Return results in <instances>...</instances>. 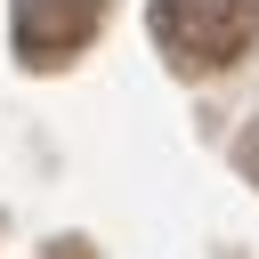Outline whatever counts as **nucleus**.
Returning a JSON list of instances; mask_svg holds the SVG:
<instances>
[{
	"mask_svg": "<svg viewBox=\"0 0 259 259\" xmlns=\"http://www.w3.org/2000/svg\"><path fill=\"white\" fill-rule=\"evenodd\" d=\"M154 40L178 73H227L259 40V0H154Z\"/></svg>",
	"mask_w": 259,
	"mask_h": 259,
	"instance_id": "f257e3e1",
	"label": "nucleus"
},
{
	"mask_svg": "<svg viewBox=\"0 0 259 259\" xmlns=\"http://www.w3.org/2000/svg\"><path fill=\"white\" fill-rule=\"evenodd\" d=\"M105 24V0H16V57L32 73L73 65Z\"/></svg>",
	"mask_w": 259,
	"mask_h": 259,
	"instance_id": "f03ea898",
	"label": "nucleus"
},
{
	"mask_svg": "<svg viewBox=\"0 0 259 259\" xmlns=\"http://www.w3.org/2000/svg\"><path fill=\"white\" fill-rule=\"evenodd\" d=\"M235 162H243V170H251V178H259V121H251V130H243V146H235Z\"/></svg>",
	"mask_w": 259,
	"mask_h": 259,
	"instance_id": "7ed1b4c3",
	"label": "nucleus"
},
{
	"mask_svg": "<svg viewBox=\"0 0 259 259\" xmlns=\"http://www.w3.org/2000/svg\"><path fill=\"white\" fill-rule=\"evenodd\" d=\"M49 259H97V251H89V243L73 235V243H49Z\"/></svg>",
	"mask_w": 259,
	"mask_h": 259,
	"instance_id": "20e7f679",
	"label": "nucleus"
}]
</instances>
